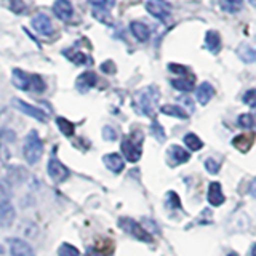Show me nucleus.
<instances>
[{"mask_svg": "<svg viewBox=\"0 0 256 256\" xmlns=\"http://www.w3.org/2000/svg\"><path fill=\"white\" fill-rule=\"evenodd\" d=\"M160 100V93L158 88L150 85L142 88L141 92L136 93L134 96V108L138 109L141 114L148 116V117H154V112L157 108V102Z\"/></svg>", "mask_w": 256, "mask_h": 256, "instance_id": "1", "label": "nucleus"}, {"mask_svg": "<svg viewBox=\"0 0 256 256\" xmlns=\"http://www.w3.org/2000/svg\"><path fill=\"white\" fill-rule=\"evenodd\" d=\"M13 85L24 92L42 93L45 90V82L40 76L28 74L21 69H13Z\"/></svg>", "mask_w": 256, "mask_h": 256, "instance_id": "2", "label": "nucleus"}, {"mask_svg": "<svg viewBox=\"0 0 256 256\" xmlns=\"http://www.w3.org/2000/svg\"><path fill=\"white\" fill-rule=\"evenodd\" d=\"M22 154L24 158L28 160L29 165H36L40 157L44 154V142L38 138V133L36 130L29 132V134L24 140V146H22Z\"/></svg>", "mask_w": 256, "mask_h": 256, "instance_id": "3", "label": "nucleus"}, {"mask_svg": "<svg viewBox=\"0 0 256 256\" xmlns=\"http://www.w3.org/2000/svg\"><path fill=\"white\" fill-rule=\"evenodd\" d=\"M118 226L122 228L125 232H128L130 236L136 237L138 240H142V242H152V237L149 236V232L144 229L140 222H136L130 218H120Z\"/></svg>", "mask_w": 256, "mask_h": 256, "instance_id": "4", "label": "nucleus"}, {"mask_svg": "<svg viewBox=\"0 0 256 256\" xmlns=\"http://www.w3.org/2000/svg\"><path fill=\"white\" fill-rule=\"evenodd\" d=\"M141 141L142 140H134V136H126L122 141V154L124 157H126L128 162H138L141 158L142 149H141Z\"/></svg>", "mask_w": 256, "mask_h": 256, "instance_id": "5", "label": "nucleus"}, {"mask_svg": "<svg viewBox=\"0 0 256 256\" xmlns=\"http://www.w3.org/2000/svg\"><path fill=\"white\" fill-rule=\"evenodd\" d=\"M46 170H48V176H50L54 182H64L68 180V176H69L68 166H64L56 156H52V158L48 160Z\"/></svg>", "mask_w": 256, "mask_h": 256, "instance_id": "6", "label": "nucleus"}, {"mask_svg": "<svg viewBox=\"0 0 256 256\" xmlns=\"http://www.w3.org/2000/svg\"><path fill=\"white\" fill-rule=\"evenodd\" d=\"M146 8L154 18H157L160 21H166L172 14V8L165 0H148Z\"/></svg>", "mask_w": 256, "mask_h": 256, "instance_id": "7", "label": "nucleus"}, {"mask_svg": "<svg viewBox=\"0 0 256 256\" xmlns=\"http://www.w3.org/2000/svg\"><path fill=\"white\" fill-rule=\"evenodd\" d=\"M13 106L16 109H20L21 112H24L26 116L32 117V118H36L38 120V122H46L48 117L46 114L42 110V109H38L36 106H32V104H28V102H24L22 100H13Z\"/></svg>", "mask_w": 256, "mask_h": 256, "instance_id": "8", "label": "nucleus"}, {"mask_svg": "<svg viewBox=\"0 0 256 256\" xmlns=\"http://www.w3.org/2000/svg\"><path fill=\"white\" fill-rule=\"evenodd\" d=\"M32 28L36 32L42 36H52L53 34V24L52 20L45 13H38L32 18Z\"/></svg>", "mask_w": 256, "mask_h": 256, "instance_id": "9", "label": "nucleus"}, {"mask_svg": "<svg viewBox=\"0 0 256 256\" xmlns=\"http://www.w3.org/2000/svg\"><path fill=\"white\" fill-rule=\"evenodd\" d=\"M189 158H190L189 152L184 150L180 146H170V148H168V150H166V162L170 164L172 166L186 164Z\"/></svg>", "mask_w": 256, "mask_h": 256, "instance_id": "10", "label": "nucleus"}, {"mask_svg": "<svg viewBox=\"0 0 256 256\" xmlns=\"http://www.w3.org/2000/svg\"><path fill=\"white\" fill-rule=\"evenodd\" d=\"M10 253L12 256H36L34 248L22 238H10Z\"/></svg>", "mask_w": 256, "mask_h": 256, "instance_id": "11", "label": "nucleus"}, {"mask_svg": "<svg viewBox=\"0 0 256 256\" xmlns=\"http://www.w3.org/2000/svg\"><path fill=\"white\" fill-rule=\"evenodd\" d=\"M53 12L56 14V18H60L61 21H69L74 13V8L69 0H56L53 4Z\"/></svg>", "mask_w": 256, "mask_h": 256, "instance_id": "12", "label": "nucleus"}, {"mask_svg": "<svg viewBox=\"0 0 256 256\" xmlns=\"http://www.w3.org/2000/svg\"><path fill=\"white\" fill-rule=\"evenodd\" d=\"M224 200H226V197H224V194H222L221 184L216 182V181L212 182L210 186H208V202H210V205L220 206L224 204Z\"/></svg>", "mask_w": 256, "mask_h": 256, "instance_id": "13", "label": "nucleus"}, {"mask_svg": "<svg viewBox=\"0 0 256 256\" xmlns=\"http://www.w3.org/2000/svg\"><path fill=\"white\" fill-rule=\"evenodd\" d=\"M102 162H104V165H106L112 173H120V172L124 170V166H125V162H124L122 156L116 154V152L104 156Z\"/></svg>", "mask_w": 256, "mask_h": 256, "instance_id": "14", "label": "nucleus"}, {"mask_svg": "<svg viewBox=\"0 0 256 256\" xmlns=\"http://www.w3.org/2000/svg\"><path fill=\"white\" fill-rule=\"evenodd\" d=\"M213 94H214V88L212 86V84L204 82V84H200V86L197 88L196 98L200 104H202V106H206V104L210 102V100L213 98Z\"/></svg>", "mask_w": 256, "mask_h": 256, "instance_id": "15", "label": "nucleus"}, {"mask_svg": "<svg viewBox=\"0 0 256 256\" xmlns=\"http://www.w3.org/2000/svg\"><path fill=\"white\" fill-rule=\"evenodd\" d=\"M237 54L244 62H248V64L254 62L256 61V46L244 42V44H240L237 46Z\"/></svg>", "mask_w": 256, "mask_h": 256, "instance_id": "16", "label": "nucleus"}, {"mask_svg": "<svg viewBox=\"0 0 256 256\" xmlns=\"http://www.w3.org/2000/svg\"><path fill=\"white\" fill-rule=\"evenodd\" d=\"M130 29H132V34L138 38L140 42H148L150 37V29L141 21H133L130 24Z\"/></svg>", "mask_w": 256, "mask_h": 256, "instance_id": "17", "label": "nucleus"}, {"mask_svg": "<svg viewBox=\"0 0 256 256\" xmlns=\"http://www.w3.org/2000/svg\"><path fill=\"white\" fill-rule=\"evenodd\" d=\"M96 74L94 72H84L82 76H78V78H77V88L82 93H85V92H88L90 88H93L94 85H96Z\"/></svg>", "mask_w": 256, "mask_h": 256, "instance_id": "18", "label": "nucleus"}, {"mask_svg": "<svg viewBox=\"0 0 256 256\" xmlns=\"http://www.w3.org/2000/svg\"><path fill=\"white\" fill-rule=\"evenodd\" d=\"M253 140H254L253 133H245V134L236 136L234 141H232V144H234V148L238 149L240 152H248L253 146Z\"/></svg>", "mask_w": 256, "mask_h": 256, "instance_id": "19", "label": "nucleus"}, {"mask_svg": "<svg viewBox=\"0 0 256 256\" xmlns=\"http://www.w3.org/2000/svg\"><path fill=\"white\" fill-rule=\"evenodd\" d=\"M64 56H66L68 60H70L74 64L77 66H84V64H88L90 62V58L80 50H76V48H69V50H64Z\"/></svg>", "mask_w": 256, "mask_h": 256, "instance_id": "20", "label": "nucleus"}, {"mask_svg": "<svg viewBox=\"0 0 256 256\" xmlns=\"http://www.w3.org/2000/svg\"><path fill=\"white\" fill-rule=\"evenodd\" d=\"M205 45L212 53H218L221 48V37L216 30H208L205 36Z\"/></svg>", "mask_w": 256, "mask_h": 256, "instance_id": "21", "label": "nucleus"}, {"mask_svg": "<svg viewBox=\"0 0 256 256\" xmlns=\"http://www.w3.org/2000/svg\"><path fill=\"white\" fill-rule=\"evenodd\" d=\"M160 112L165 114V116L176 117V118H181V120L188 118V112L184 110L181 106H174V104H165V106L160 108Z\"/></svg>", "mask_w": 256, "mask_h": 256, "instance_id": "22", "label": "nucleus"}, {"mask_svg": "<svg viewBox=\"0 0 256 256\" xmlns=\"http://www.w3.org/2000/svg\"><path fill=\"white\" fill-rule=\"evenodd\" d=\"M172 85L176 88V90L188 93V92L192 90V88H194V77H189V78L188 77L174 78V80H172Z\"/></svg>", "mask_w": 256, "mask_h": 256, "instance_id": "23", "label": "nucleus"}, {"mask_svg": "<svg viewBox=\"0 0 256 256\" xmlns=\"http://www.w3.org/2000/svg\"><path fill=\"white\" fill-rule=\"evenodd\" d=\"M220 5L224 12L228 13H237L242 10L244 0H220Z\"/></svg>", "mask_w": 256, "mask_h": 256, "instance_id": "24", "label": "nucleus"}, {"mask_svg": "<svg viewBox=\"0 0 256 256\" xmlns=\"http://www.w3.org/2000/svg\"><path fill=\"white\" fill-rule=\"evenodd\" d=\"M56 124H58L60 132H61L64 136H72V134H74V132H76L74 124L69 122L68 118H64V117H58V118H56Z\"/></svg>", "mask_w": 256, "mask_h": 256, "instance_id": "25", "label": "nucleus"}, {"mask_svg": "<svg viewBox=\"0 0 256 256\" xmlns=\"http://www.w3.org/2000/svg\"><path fill=\"white\" fill-rule=\"evenodd\" d=\"M184 142H186V146L190 150H198V149H202V146H204L202 140H200L198 136L194 134V133H188L186 136H184Z\"/></svg>", "mask_w": 256, "mask_h": 256, "instance_id": "26", "label": "nucleus"}, {"mask_svg": "<svg viewBox=\"0 0 256 256\" xmlns=\"http://www.w3.org/2000/svg\"><path fill=\"white\" fill-rule=\"evenodd\" d=\"M150 132H152V134L156 136V140H157L158 142H164V141L166 140V134H165V132H164V128H162V125H160V124L157 122V120H152Z\"/></svg>", "mask_w": 256, "mask_h": 256, "instance_id": "27", "label": "nucleus"}, {"mask_svg": "<svg viewBox=\"0 0 256 256\" xmlns=\"http://www.w3.org/2000/svg\"><path fill=\"white\" fill-rule=\"evenodd\" d=\"M165 205L172 210H180L181 208V202H180V197L176 192H168L166 194V200H165Z\"/></svg>", "mask_w": 256, "mask_h": 256, "instance_id": "28", "label": "nucleus"}, {"mask_svg": "<svg viewBox=\"0 0 256 256\" xmlns=\"http://www.w3.org/2000/svg\"><path fill=\"white\" fill-rule=\"evenodd\" d=\"M58 256H80V252L74 245L70 244H62L58 248Z\"/></svg>", "mask_w": 256, "mask_h": 256, "instance_id": "29", "label": "nucleus"}, {"mask_svg": "<svg viewBox=\"0 0 256 256\" xmlns=\"http://www.w3.org/2000/svg\"><path fill=\"white\" fill-rule=\"evenodd\" d=\"M237 124H238V126L250 130V128H253V125H254V117L252 114H242V116H238Z\"/></svg>", "mask_w": 256, "mask_h": 256, "instance_id": "30", "label": "nucleus"}, {"mask_svg": "<svg viewBox=\"0 0 256 256\" xmlns=\"http://www.w3.org/2000/svg\"><path fill=\"white\" fill-rule=\"evenodd\" d=\"M205 168H206V172H208V173L216 174V173L220 172L221 164L218 162V160H214V158H206V160H205Z\"/></svg>", "mask_w": 256, "mask_h": 256, "instance_id": "31", "label": "nucleus"}, {"mask_svg": "<svg viewBox=\"0 0 256 256\" xmlns=\"http://www.w3.org/2000/svg\"><path fill=\"white\" fill-rule=\"evenodd\" d=\"M244 102L250 108H256V88L254 90H248L244 94Z\"/></svg>", "mask_w": 256, "mask_h": 256, "instance_id": "32", "label": "nucleus"}, {"mask_svg": "<svg viewBox=\"0 0 256 256\" xmlns=\"http://www.w3.org/2000/svg\"><path fill=\"white\" fill-rule=\"evenodd\" d=\"M102 138L104 140H108V141H114L117 138V133L116 130L112 126H104V130H102Z\"/></svg>", "mask_w": 256, "mask_h": 256, "instance_id": "33", "label": "nucleus"}, {"mask_svg": "<svg viewBox=\"0 0 256 256\" xmlns=\"http://www.w3.org/2000/svg\"><path fill=\"white\" fill-rule=\"evenodd\" d=\"M168 69H170L172 72H174V74H182V76H186L188 74V68H184L181 66V64H168Z\"/></svg>", "mask_w": 256, "mask_h": 256, "instance_id": "34", "label": "nucleus"}, {"mask_svg": "<svg viewBox=\"0 0 256 256\" xmlns=\"http://www.w3.org/2000/svg\"><path fill=\"white\" fill-rule=\"evenodd\" d=\"M90 2L96 8H109L114 5V0H90Z\"/></svg>", "mask_w": 256, "mask_h": 256, "instance_id": "35", "label": "nucleus"}, {"mask_svg": "<svg viewBox=\"0 0 256 256\" xmlns=\"http://www.w3.org/2000/svg\"><path fill=\"white\" fill-rule=\"evenodd\" d=\"M106 252H100L98 248H88V252L85 256H106Z\"/></svg>", "mask_w": 256, "mask_h": 256, "instance_id": "36", "label": "nucleus"}, {"mask_svg": "<svg viewBox=\"0 0 256 256\" xmlns=\"http://www.w3.org/2000/svg\"><path fill=\"white\" fill-rule=\"evenodd\" d=\"M101 69H102L104 72H116L114 62H112V61H108V62H104L102 66H101Z\"/></svg>", "mask_w": 256, "mask_h": 256, "instance_id": "37", "label": "nucleus"}, {"mask_svg": "<svg viewBox=\"0 0 256 256\" xmlns=\"http://www.w3.org/2000/svg\"><path fill=\"white\" fill-rule=\"evenodd\" d=\"M12 10H13V12H16V13H20V12H22V10H24V5L20 2V0H16V2L12 5Z\"/></svg>", "mask_w": 256, "mask_h": 256, "instance_id": "38", "label": "nucleus"}, {"mask_svg": "<svg viewBox=\"0 0 256 256\" xmlns=\"http://www.w3.org/2000/svg\"><path fill=\"white\" fill-rule=\"evenodd\" d=\"M250 192H252V196L256 197V180L252 182V186H250Z\"/></svg>", "mask_w": 256, "mask_h": 256, "instance_id": "39", "label": "nucleus"}, {"mask_svg": "<svg viewBox=\"0 0 256 256\" xmlns=\"http://www.w3.org/2000/svg\"><path fill=\"white\" fill-rule=\"evenodd\" d=\"M252 256H256V244H254L253 248H252Z\"/></svg>", "mask_w": 256, "mask_h": 256, "instance_id": "40", "label": "nucleus"}, {"mask_svg": "<svg viewBox=\"0 0 256 256\" xmlns=\"http://www.w3.org/2000/svg\"><path fill=\"white\" fill-rule=\"evenodd\" d=\"M228 256H238V254H237V253H229Z\"/></svg>", "mask_w": 256, "mask_h": 256, "instance_id": "41", "label": "nucleus"}, {"mask_svg": "<svg viewBox=\"0 0 256 256\" xmlns=\"http://www.w3.org/2000/svg\"><path fill=\"white\" fill-rule=\"evenodd\" d=\"M253 117H254V122H256V114H254V116H253Z\"/></svg>", "mask_w": 256, "mask_h": 256, "instance_id": "42", "label": "nucleus"}]
</instances>
